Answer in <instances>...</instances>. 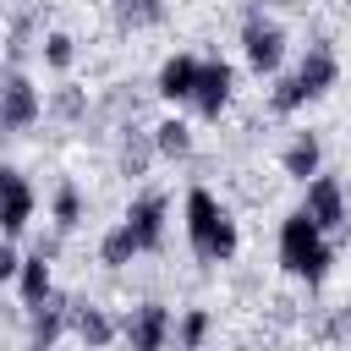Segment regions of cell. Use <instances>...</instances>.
Listing matches in <instances>:
<instances>
[{"instance_id": "6da1fadb", "label": "cell", "mask_w": 351, "mask_h": 351, "mask_svg": "<svg viewBox=\"0 0 351 351\" xmlns=\"http://www.w3.org/2000/svg\"><path fill=\"white\" fill-rule=\"evenodd\" d=\"M186 247L203 263H230L236 247H241V230H236L230 208L208 186H186Z\"/></svg>"}, {"instance_id": "7a4b0ae2", "label": "cell", "mask_w": 351, "mask_h": 351, "mask_svg": "<svg viewBox=\"0 0 351 351\" xmlns=\"http://www.w3.org/2000/svg\"><path fill=\"white\" fill-rule=\"evenodd\" d=\"M280 263H285L296 280H307V285H318V280L329 274L335 241L318 230V219H313L307 208H291V214L280 219Z\"/></svg>"}, {"instance_id": "3957f363", "label": "cell", "mask_w": 351, "mask_h": 351, "mask_svg": "<svg viewBox=\"0 0 351 351\" xmlns=\"http://www.w3.org/2000/svg\"><path fill=\"white\" fill-rule=\"evenodd\" d=\"M38 115H44V99H38V88H33V77H27L22 66H11L5 82H0V126H5V137H22Z\"/></svg>"}, {"instance_id": "277c9868", "label": "cell", "mask_w": 351, "mask_h": 351, "mask_svg": "<svg viewBox=\"0 0 351 351\" xmlns=\"http://www.w3.org/2000/svg\"><path fill=\"white\" fill-rule=\"evenodd\" d=\"M241 55H247V66L258 77L280 71V60H285V27L274 16H263V11H247V22H241Z\"/></svg>"}, {"instance_id": "5b68a950", "label": "cell", "mask_w": 351, "mask_h": 351, "mask_svg": "<svg viewBox=\"0 0 351 351\" xmlns=\"http://www.w3.org/2000/svg\"><path fill=\"white\" fill-rule=\"evenodd\" d=\"M302 208L318 219V230H324L329 241L351 236V214H346V186H340V176H313V181H307Z\"/></svg>"}, {"instance_id": "8992f818", "label": "cell", "mask_w": 351, "mask_h": 351, "mask_svg": "<svg viewBox=\"0 0 351 351\" xmlns=\"http://www.w3.org/2000/svg\"><path fill=\"white\" fill-rule=\"evenodd\" d=\"M176 335V318L165 302H137L126 318H121V340L126 351H165V340Z\"/></svg>"}, {"instance_id": "52a82bcc", "label": "cell", "mask_w": 351, "mask_h": 351, "mask_svg": "<svg viewBox=\"0 0 351 351\" xmlns=\"http://www.w3.org/2000/svg\"><path fill=\"white\" fill-rule=\"evenodd\" d=\"M230 93H236V66H230L225 55H208V60H203V71H197L192 110H197L203 121H219V115H225V104H230Z\"/></svg>"}, {"instance_id": "ba28073f", "label": "cell", "mask_w": 351, "mask_h": 351, "mask_svg": "<svg viewBox=\"0 0 351 351\" xmlns=\"http://www.w3.org/2000/svg\"><path fill=\"white\" fill-rule=\"evenodd\" d=\"M296 82H302L307 99H324V93L340 82V55H335L329 38H313V44H307V55L296 60Z\"/></svg>"}, {"instance_id": "9c48e42d", "label": "cell", "mask_w": 351, "mask_h": 351, "mask_svg": "<svg viewBox=\"0 0 351 351\" xmlns=\"http://www.w3.org/2000/svg\"><path fill=\"white\" fill-rule=\"evenodd\" d=\"M126 225L137 230L143 252H159L165 247V225H170V197L165 192H137L132 208H126Z\"/></svg>"}, {"instance_id": "30bf717a", "label": "cell", "mask_w": 351, "mask_h": 351, "mask_svg": "<svg viewBox=\"0 0 351 351\" xmlns=\"http://www.w3.org/2000/svg\"><path fill=\"white\" fill-rule=\"evenodd\" d=\"M71 307H77V296H66V291H55L44 307H33V318H27V351H55V340L71 329Z\"/></svg>"}, {"instance_id": "8fae6325", "label": "cell", "mask_w": 351, "mask_h": 351, "mask_svg": "<svg viewBox=\"0 0 351 351\" xmlns=\"http://www.w3.org/2000/svg\"><path fill=\"white\" fill-rule=\"evenodd\" d=\"M0 192H5V214H0V225H5V241H22V230L33 225V186H27V176L16 170V165H5L0 170Z\"/></svg>"}, {"instance_id": "7c38bea8", "label": "cell", "mask_w": 351, "mask_h": 351, "mask_svg": "<svg viewBox=\"0 0 351 351\" xmlns=\"http://www.w3.org/2000/svg\"><path fill=\"white\" fill-rule=\"evenodd\" d=\"M197 71H203L197 55H170V60L159 66V77H154V93L170 99V104H192V93H197Z\"/></svg>"}, {"instance_id": "4fadbf2b", "label": "cell", "mask_w": 351, "mask_h": 351, "mask_svg": "<svg viewBox=\"0 0 351 351\" xmlns=\"http://www.w3.org/2000/svg\"><path fill=\"white\" fill-rule=\"evenodd\" d=\"M71 335H77L88 351H104V346H115L121 324H115L99 302H82V296H77V307H71Z\"/></svg>"}, {"instance_id": "5bb4252c", "label": "cell", "mask_w": 351, "mask_h": 351, "mask_svg": "<svg viewBox=\"0 0 351 351\" xmlns=\"http://www.w3.org/2000/svg\"><path fill=\"white\" fill-rule=\"evenodd\" d=\"M280 170L291 176V181H313V176H324V143H318V132H296L291 143H285V154H280Z\"/></svg>"}, {"instance_id": "9a60e30c", "label": "cell", "mask_w": 351, "mask_h": 351, "mask_svg": "<svg viewBox=\"0 0 351 351\" xmlns=\"http://www.w3.org/2000/svg\"><path fill=\"white\" fill-rule=\"evenodd\" d=\"M154 154H159V143H154V126H148V132H143V126H121V148H115V165H121V176H148Z\"/></svg>"}, {"instance_id": "2e32d148", "label": "cell", "mask_w": 351, "mask_h": 351, "mask_svg": "<svg viewBox=\"0 0 351 351\" xmlns=\"http://www.w3.org/2000/svg\"><path fill=\"white\" fill-rule=\"evenodd\" d=\"M55 296V280H49V258L44 252H27V263H22V274H16V302L33 313V307H44Z\"/></svg>"}, {"instance_id": "e0dca14e", "label": "cell", "mask_w": 351, "mask_h": 351, "mask_svg": "<svg viewBox=\"0 0 351 351\" xmlns=\"http://www.w3.org/2000/svg\"><path fill=\"white\" fill-rule=\"evenodd\" d=\"M137 252H143V241H137V230H132L126 219H121V225H110V230L99 236V263H104V269H126Z\"/></svg>"}, {"instance_id": "ac0fdd59", "label": "cell", "mask_w": 351, "mask_h": 351, "mask_svg": "<svg viewBox=\"0 0 351 351\" xmlns=\"http://www.w3.org/2000/svg\"><path fill=\"white\" fill-rule=\"evenodd\" d=\"M154 143H159V159H192V126L181 115H165L154 126Z\"/></svg>"}, {"instance_id": "d6986e66", "label": "cell", "mask_w": 351, "mask_h": 351, "mask_svg": "<svg viewBox=\"0 0 351 351\" xmlns=\"http://www.w3.org/2000/svg\"><path fill=\"white\" fill-rule=\"evenodd\" d=\"M49 219H55V230H60V236L82 225V192H77V181H60V186H55V203H49Z\"/></svg>"}, {"instance_id": "ffe728a7", "label": "cell", "mask_w": 351, "mask_h": 351, "mask_svg": "<svg viewBox=\"0 0 351 351\" xmlns=\"http://www.w3.org/2000/svg\"><path fill=\"white\" fill-rule=\"evenodd\" d=\"M121 27H159L165 22V0H110Z\"/></svg>"}, {"instance_id": "44dd1931", "label": "cell", "mask_w": 351, "mask_h": 351, "mask_svg": "<svg viewBox=\"0 0 351 351\" xmlns=\"http://www.w3.org/2000/svg\"><path fill=\"white\" fill-rule=\"evenodd\" d=\"M208 329H214L208 307H186V313H181V324H176V346H181V351H203Z\"/></svg>"}, {"instance_id": "7402d4cb", "label": "cell", "mask_w": 351, "mask_h": 351, "mask_svg": "<svg viewBox=\"0 0 351 351\" xmlns=\"http://www.w3.org/2000/svg\"><path fill=\"white\" fill-rule=\"evenodd\" d=\"M38 49H44V66H49V71H71V60H77V38L60 33V27H49Z\"/></svg>"}, {"instance_id": "603a6c76", "label": "cell", "mask_w": 351, "mask_h": 351, "mask_svg": "<svg viewBox=\"0 0 351 351\" xmlns=\"http://www.w3.org/2000/svg\"><path fill=\"white\" fill-rule=\"evenodd\" d=\"M49 115H55V121H82V115H88V93H82L77 82H60V88L49 93Z\"/></svg>"}, {"instance_id": "cb8c5ba5", "label": "cell", "mask_w": 351, "mask_h": 351, "mask_svg": "<svg viewBox=\"0 0 351 351\" xmlns=\"http://www.w3.org/2000/svg\"><path fill=\"white\" fill-rule=\"evenodd\" d=\"M302 104H307V93H302V82H296V71H291V77H274L269 110H274V115H291V110H302Z\"/></svg>"}, {"instance_id": "d4e9b609", "label": "cell", "mask_w": 351, "mask_h": 351, "mask_svg": "<svg viewBox=\"0 0 351 351\" xmlns=\"http://www.w3.org/2000/svg\"><path fill=\"white\" fill-rule=\"evenodd\" d=\"M27 27H33V16L16 11V16H11V38H5V71L22 66V55H27Z\"/></svg>"}, {"instance_id": "484cf974", "label": "cell", "mask_w": 351, "mask_h": 351, "mask_svg": "<svg viewBox=\"0 0 351 351\" xmlns=\"http://www.w3.org/2000/svg\"><path fill=\"white\" fill-rule=\"evenodd\" d=\"M22 263H27V258L16 252V241H5V247H0V280H5V285H16V274H22Z\"/></svg>"}, {"instance_id": "4316f807", "label": "cell", "mask_w": 351, "mask_h": 351, "mask_svg": "<svg viewBox=\"0 0 351 351\" xmlns=\"http://www.w3.org/2000/svg\"><path fill=\"white\" fill-rule=\"evenodd\" d=\"M263 5H296V0H263Z\"/></svg>"}]
</instances>
